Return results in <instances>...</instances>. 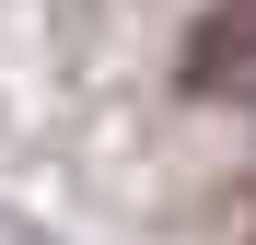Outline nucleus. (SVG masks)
<instances>
[{"mask_svg":"<svg viewBox=\"0 0 256 245\" xmlns=\"http://www.w3.org/2000/svg\"><path fill=\"white\" fill-rule=\"evenodd\" d=\"M244 70H256V0H210L186 35V94H233Z\"/></svg>","mask_w":256,"mask_h":245,"instance_id":"nucleus-1","label":"nucleus"}]
</instances>
